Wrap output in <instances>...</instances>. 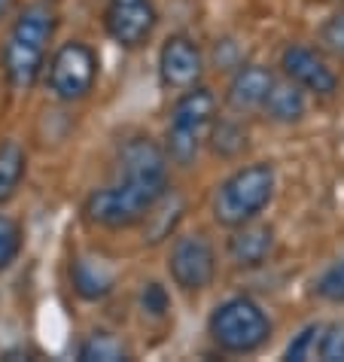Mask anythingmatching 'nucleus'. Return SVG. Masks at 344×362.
Listing matches in <instances>:
<instances>
[{
    "mask_svg": "<svg viewBox=\"0 0 344 362\" xmlns=\"http://www.w3.org/2000/svg\"><path fill=\"white\" fill-rule=\"evenodd\" d=\"M168 186L165 149L149 137H134L119 149V180L107 189H95L86 198L83 214L101 228H131L144 223Z\"/></svg>",
    "mask_w": 344,
    "mask_h": 362,
    "instance_id": "obj_1",
    "label": "nucleus"
},
{
    "mask_svg": "<svg viewBox=\"0 0 344 362\" xmlns=\"http://www.w3.org/2000/svg\"><path fill=\"white\" fill-rule=\"evenodd\" d=\"M217 125V98L205 86H192L177 98L168 119L165 134V156L177 168H189L198 158L201 146L210 140Z\"/></svg>",
    "mask_w": 344,
    "mask_h": 362,
    "instance_id": "obj_2",
    "label": "nucleus"
},
{
    "mask_svg": "<svg viewBox=\"0 0 344 362\" xmlns=\"http://www.w3.org/2000/svg\"><path fill=\"white\" fill-rule=\"evenodd\" d=\"M55 34V16L46 6H31L9 28L4 43V70L16 88H31L46 64V46Z\"/></svg>",
    "mask_w": 344,
    "mask_h": 362,
    "instance_id": "obj_3",
    "label": "nucleus"
},
{
    "mask_svg": "<svg viewBox=\"0 0 344 362\" xmlns=\"http://www.w3.org/2000/svg\"><path fill=\"white\" fill-rule=\"evenodd\" d=\"M277 186L275 165L256 162L238 168L229 180H222L214 192V219L226 228H238L253 223L271 204Z\"/></svg>",
    "mask_w": 344,
    "mask_h": 362,
    "instance_id": "obj_4",
    "label": "nucleus"
},
{
    "mask_svg": "<svg viewBox=\"0 0 344 362\" xmlns=\"http://www.w3.org/2000/svg\"><path fill=\"white\" fill-rule=\"evenodd\" d=\"M210 338L222 354H256V350L271 338V320L256 301L247 296H235L217 305L210 314Z\"/></svg>",
    "mask_w": 344,
    "mask_h": 362,
    "instance_id": "obj_5",
    "label": "nucleus"
},
{
    "mask_svg": "<svg viewBox=\"0 0 344 362\" xmlns=\"http://www.w3.org/2000/svg\"><path fill=\"white\" fill-rule=\"evenodd\" d=\"M95 79H98V55L88 43L70 40V43L55 49L52 62H49V74H46V83L55 98H62V100L86 98L92 92Z\"/></svg>",
    "mask_w": 344,
    "mask_h": 362,
    "instance_id": "obj_6",
    "label": "nucleus"
},
{
    "mask_svg": "<svg viewBox=\"0 0 344 362\" xmlns=\"http://www.w3.org/2000/svg\"><path fill=\"white\" fill-rule=\"evenodd\" d=\"M168 271L174 277V284L186 293H198L214 284L217 274V253L214 244L205 235H183L174 240L168 259Z\"/></svg>",
    "mask_w": 344,
    "mask_h": 362,
    "instance_id": "obj_7",
    "label": "nucleus"
},
{
    "mask_svg": "<svg viewBox=\"0 0 344 362\" xmlns=\"http://www.w3.org/2000/svg\"><path fill=\"white\" fill-rule=\"evenodd\" d=\"M159 13L153 0H110L104 9V28L122 49H140L153 37Z\"/></svg>",
    "mask_w": 344,
    "mask_h": 362,
    "instance_id": "obj_8",
    "label": "nucleus"
},
{
    "mask_svg": "<svg viewBox=\"0 0 344 362\" xmlns=\"http://www.w3.org/2000/svg\"><path fill=\"white\" fill-rule=\"evenodd\" d=\"M159 76L174 92H186V88L198 86L201 76H205L201 46L186 34H171L159 52Z\"/></svg>",
    "mask_w": 344,
    "mask_h": 362,
    "instance_id": "obj_9",
    "label": "nucleus"
},
{
    "mask_svg": "<svg viewBox=\"0 0 344 362\" xmlns=\"http://www.w3.org/2000/svg\"><path fill=\"white\" fill-rule=\"evenodd\" d=\"M280 67L289 83H296L299 88H305L311 95L329 98V95H336V88H338V74L329 67L326 58L311 46H302V43L287 46L283 49V58H280Z\"/></svg>",
    "mask_w": 344,
    "mask_h": 362,
    "instance_id": "obj_10",
    "label": "nucleus"
},
{
    "mask_svg": "<svg viewBox=\"0 0 344 362\" xmlns=\"http://www.w3.org/2000/svg\"><path fill=\"white\" fill-rule=\"evenodd\" d=\"M275 74H271L268 67L262 64H241L238 74L231 76L229 83V104L231 110H238V113H262V107H265V100L271 95V88H275Z\"/></svg>",
    "mask_w": 344,
    "mask_h": 362,
    "instance_id": "obj_11",
    "label": "nucleus"
},
{
    "mask_svg": "<svg viewBox=\"0 0 344 362\" xmlns=\"http://www.w3.org/2000/svg\"><path fill=\"white\" fill-rule=\"evenodd\" d=\"M275 253V231L268 226H238L229 240V256L241 268H256Z\"/></svg>",
    "mask_w": 344,
    "mask_h": 362,
    "instance_id": "obj_12",
    "label": "nucleus"
},
{
    "mask_svg": "<svg viewBox=\"0 0 344 362\" xmlns=\"http://www.w3.org/2000/svg\"><path fill=\"white\" fill-rule=\"evenodd\" d=\"M70 284H74L79 298L101 301L113 293V271L101 262V259L76 256L74 262H70Z\"/></svg>",
    "mask_w": 344,
    "mask_h": 362,
    "instance_id": "obj_13",
    "label": "nucleus"
},
{
    "mask_svg": "<svg viewBox=\"0 0 344 362\" xmlns=\"http://www.w3.org/2000/svg\"><path fill=\"white\" fill-rule=\"evenodd\" d=\"M262 113H265L271 122H280V125H292L299 122L302 116L308 113V98H305V88H299L296 83H275L271 88V95L265 100V107H262Z\"/></svg>",
    "mask_w": 344,
    "mask_h": 362,
    "instance_id": "obj_14",
    "label": "nucleus"
},
{
    "mask_svg": "<svg viewBox=\"0 0 344 362\" xmlns=\"http://www.w3.org/2000/svg\"><path fill=\"white\" fill-rule=\"evenodd\" d=\"M183 210H186L183 198H180L174 189L168 186V192L161 195L156 204L149 207V214L144 216V231H147L149 244H159V240H165V238L174 235L177 223L183 219Z\"/></svg>",
    "mask_w": 344,
    "mask_h": 362,
    "instance_id": "obj_15",
    "label": "nucleus"
},
{
    "mask_svg": "<svg viewBox=\"0 0 344 362\" xmlns=\"http://www.w3.org/2000/svg\"><path fill=\"white\" fill-rule=\"evenodd\" d=\"M28 156L18 140H0V204H6L9 198L18 192L25 180Z\"/></svg>",
    "mask_w": 344,
    "mask_h": 362,
    "instance_id": "obj_16",
    "label": "nucleus"
},
{
    "mask_svg": "<svg viewBox=\"0 0 344 362\" xmlns=\"http://www.w3.org/2000/svg\"><path fill=\"white\" fill-rule=\"evenodd\" d=\"M79 359L83 362H125L131 359L122 338L113 332H92L83 344H79Z\"/></svg>",
    "mask_w": 344,
    "mask_h": 362,
    "instance_id": "obj_17",
    "label": "nucleus"
},
{
    "mask_svg": "<svg viewBox=\"0 0 344 362\" xmlns=\"http://www.w3.org/2000/svg\"><path fill=\"white\" fill-rule=\"evenodd\" d=\"M323 326L326 323H311L299 332L296 338L289 341L287 354H283V359L289 362H308V359H320V335H323Z\"/></svg>",
    "mask_w": 344,
    "mask_h": 362,
    "instance_id": "obj_18",
    "label": "nucleus"
},
{
    "mask_svg": "<svg viewBox=\"0 0 344 362\" xmlns=\"http://www.w3.org/2000/svg\"><path fill=\"white\" fill-rule=\"evenodd\" d=\"M210 140H214L217 156L231 158V156H238L241 149L247 146V132L241 125H235V122H217L214 132H210Z\"/></svg>",
    "mask_w": 344,
    "mask_h": 362,
    "instance_id": "obj_19",
    "label": "nucleus"
},
{
    "mask_svg": "<svg viewBox=\"0 0 344 362\" xmlns=\"http://www.w3.org/2000/svg\"><path fill=\"white\" fill-rule=\"evenodd\" d=\"M314 293L320 298L332 301V305H344V256L338 262H332L314 284Z\"/></svg>",
    "mask_w": 344,
    "mask_h": 362,
    "instance_id": "obj_20",
    "label": "nucleus"
},
{
    "mask_svg": "<svg viewBox=\"0 0 344 362\" xmlns=\"http://www.w3.org/2000/svg\"><path fill=\"white\" fill-rule=\"evenodd\" d=\"M18 250H22V228L13 216L0 214V271H6L16 262Z\"/></svg>",
    "mask_w": 344,
    "mask_h": 362,
    "instance_id": "obj_21",
    "label": "nucleus"
},
{
    "mask_svg": "<svg viewBox=\"0 0 344 362\" xmlns=\"http://www.w3.org/2000/svg\"><path fill=\"white\" fill-rule=\"evenodd\" d=\"M320 359H326V362L344 359V323L323 326V335H320Z\"/></svg>",
    "mask_w": 344,
    "mask_h": 362,
    "instance_id": "obj_22",
    "label": "nucleus"
},
{
    "mask_svg": "<svg viewBox=\"0 0 344 362\" xmlns=\"http://www.w3.org/2000/svg\"><path fill=\"white\" fill-rule=\"evenodd\" d=\"M320 43L336 55H344V9L336 16H329L320 28Z\"/></svg>",
    "mask_w": 344,
    "mask_h": 362,
    "instance_id": "obj_23",
    "label": "nucleus"
},
{
    "mask_svg": "<svg viewBox=\"0 0 344 362\" xmlns=\"http://www.w3.org/2000/svg\"><path fill=\"white\" fill-rule=\"evenodd\" d=\"M140 305H144V310L149 317H161L168 310V293H165V286H159V284H149L144 289V296H140Z\"/></svg>",
    "mask_w": 344,
    "mask_h": 362,
    "instance_id": "obj_24",
    "label": "nucleus"
},
{
    "mask_svg": "<svg viewBox=\"0 0 344 362\" xmlns=\"http://www.w3.org/2000/svg\"><path fill=\"white\" fill-rule=\"evenodd\" d=\"M13 6H16V0H0V22L13 13Z\"/></svg>",
    "mask_w": 344,
    "mask_h": 362,
    "instance_id": "obj_25",
    "label": "nucleus"
}]
</instances>
